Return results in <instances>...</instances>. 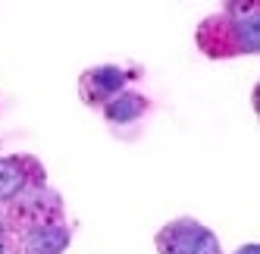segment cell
Wrapping results in <instances>:
<instances>
[{"mask_svg":"<svg viewBox=\"0 0 260 254\" xmlns=\"http://www.w3.org/2000/svg\"><path fill=\"white\" fill-rule=\"evenodd\" d=\"M0 232H4V220H0Z\"/></svg>","mask_w":260,"mask_h":254,"instance_id":"9c48e42d","label":"cell"},{"mask_svg":"<svg viewBox=\"0 0 260 254\" xmlns=\"http://www.w3.org/2000/svg\"><path fill=\"white\" fill-rule=\"evenodd\" d=\"M69 245V229L63 226H38L25 235L22 254H63Z\"/></svg>","mask_w":260,"mask_h":254,"instance_id":"277c9868","label":"cell"},{"mask_svg":"<svg viewBox=\"0 0 260 254\" xmlns=\"http://www.w3.org/2000/svg\"><path fill=\"white\" fill-rule=\"evenodd\" d=\"M147 110V101L141 94H116L107 101V119L110 122H135Z\"/></svg>","mask_w":260,"mask_h":254,"instance_id":"8992f818","label":"cell"},{"mask_svg":"<svg viewBox=\"0 0 260 254\" xmlns=\"http://www.w3.org/2000/svg\"><path fill=\"white\" fill-rule=\"evenodd\" d=\"M235 254H260V248L257 245H245V248H238Z\"/></svg>","mask_w":260,"mask_h":254,"instance_id":"52a82bcc","label":"cell"},{"mask_svg":"<svg viewBox=\"0 0 260 254\" xmlns=\"http://www.w3.org/2000/svg\"><path fill=\"white\" fill-rule=\"evenodd\" d=\"M125 72L119 69V66H98V69H91L88 76L82 79V91L88 94V101H94V104H101V101H110L119 88L125 85Z\"/></svg>","mask_w":260,"mask_h":254,"instance_id":"3957f363","label":"cell"},{"mask_svg":"<svg viewBox=\"0 0 260 254\" xmlns=\"http://www.w3.org/2000/svg\"><path fill=\"white\" fill-rule=\"evenodd\" d=\"M201 47L210 57H229V53H254L260 41V16L257 7H245L241 13H229L201 25Z\"/></svg>","mask_w":260,"mask_h":254,"instance_id":"6da1fadb","label":"cell"},{"mask_svg":"<svg viewBox=\"0 0 260 254\" xmlns=\"http://www.w3.org/2000/svg\"><path fill=\"white\" fill-rule=\"evenodd\" d=\"M25 185H28L25 160H19V157L0 160V201H13V198H19V192Z\"/></svg>","mask_w":260,"mask_h":254,"instance_id":"5b68a950","label":"cell"},{"mask_svg":"<svg viewBox=\"0 0 260 254\" xmlns=\"http://www.w3.org/2000/svg\"><path fill=\"white\" fill-rule=\"evenodd\" d=\"M157 248L163 254H219V245L210 229H204L194 220L170 223L157 235Z\"/></svg>","mask_w":260,"mask_h":254,"instance_id":"7a4b0ae2","label":"cell"},{"mask_svg":"<svg viewBox=\"0 0 260 254\" xmlns=\"http://www.w3.org/2000/svg\"><path fill=\"white\" fill-rule=\"evenodd\" d=\"M0 254H7V245H4V239H0Z\"/></svg>","mask_w":260,"mask_h":254,"instance_id":"ba28073f","label":"cell"}]
</instances>
